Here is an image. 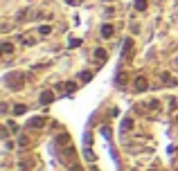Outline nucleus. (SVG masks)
I'll return each mask as SVG.
<instances>
[{
    "mask_svg": "<svg viewBox=\"0 0 178 171\" xmlns=\"http://www.w3.org/2000/svg\"><path fill=\"white\" fill-rule=\"evenodd\" d=\"M113 32H115V29H113V25H104L102 36H104V38H111V36H113Z\"/></svg>",
    "mask_w": 178,
    "mask_h": 171,
    "instance_id": "1",
    "label": "nucleus"
},
{
    "mask_svg": "<svg viewBox=\"0 0 178 171\" xmlns=\"http://www.w3.org/2000/svg\"><path fill=\"white\" fill-rule=\"evenodd\" d=\"M38 34H43V36L52 34V25H41V27H38Z\"/></svg>",
    "mask_w": 178,
    "mask_h": 171,
    "instance_id": "2",
    "label": "nucleus"
},
{
    "mask_svg": "<svg viewBox=\"0 0 178 171\" xmlns=\"http://www.w3.org/2000/svg\"><path fill=\"white\" fill-rule=\"evenodd\" d=\"M41 101H45V104H47V101H52V92H45V95L41 97Z\"/></svg>",
    "mask_w": 178,
    "mask_h": 171,
    "instance_id": "3",
    "label": "nucleus"
}]
</instances>
